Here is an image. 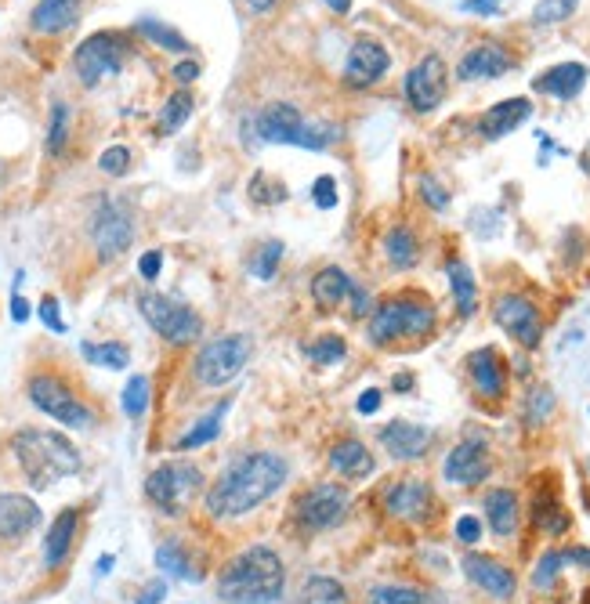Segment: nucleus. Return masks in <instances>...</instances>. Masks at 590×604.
Returning a JSON list of instances; mask_svg holds the SVG:
<instances>
[{"label":"nucleus","instance_id":"obj_19","mask_svg":"<svg viewBox=\"0 0 590 604\" xmlns=\"http://www.w3.org/2000/svg\"><path fill=\"white\" fill-rule=\"evenodd\" d=\"M431 489L417 478H402L384 492V510L399 521H424L431 514Z\"/></svg>","mask_w":590,"mask_h":604},{"label":"nucleus","instance_id":"obj_47","mask_svg":"<svg viewBox=\"0 0 590 604\" xmlns=\"http://www.w3.org/2000/svg\"><path fill=\"white\" fill-rule=\"evenodd\" d=\"M551 413H554L551 387H536L533 395H529V424H543V420H547Z\"/></svg>","mask_w":590,"mask_h":604},{"label":"nucleus","instance_id":"obj_39","mask_svg":"<svg viewBox=\"0 0 590 604\" xmlns=\"http://www.w3.org/2000/svg\"><path fill=\"white\" fill-rule=\"evenodd\" d=\"M305 604H348V594L337 579L315 576L305 583Z\"/></svg>","mask_w":590,"mask_h":604},{"label":"nucleus","instance_id":"obj_26","mask_svg":"<svg viewBox=\"0 0 590 604\" xmlns=\"http://www.w3.org/2000/svg\"><path fill=\"white\" fill-rule=\"evenodd\" d=\"M80 8H84V0H40L29 15V26L44 37H55V33H66L80 19Z\"/></svg>","mask_w":590,"mask_h":604},{"label":"nucleus","instance_id":"obj_10","mask_svg":"<svg viewBox=\"0 0 590 604\" xmlns=\"http://www.w3.org/2000/svg\"><path fill=\"white\" fill-rule=\"evenodd\" d=\"M73 69H77L80 84L98 87L105 76H116L124 69V40L116 33H95L73 51Z\"/></svg>","mask_w":590,"mask_h":604},{"label":"nucleus","instance_id":"obj_12","mask_svg":"<svg viewBox=\"0 0 590 604\" xmlns=\"http://www.w3.org/2000/svg\"><path fill=\"white\" fill-rule=\"evenodd\" d=\"M446 91H449V73L446 62L438 55H424L406 73V102H410L413 113H435L438 105L446 102Z\"/></svg>","mask_w":590,"mask_h":604},{"label":"nucleus","instance_id":"obj_64","mask_svg":"<svg viewBox=\"0 0 590 604\" xmlns=\"http://www.w3.org/2000/svg\"><path fill=\"white\" fill-rule=\"evenodd\" d=\"M583 604H590V590H587V594H583Z\"/></svg>","mask_w":590,"mask_h":604},{"label":"nucleus","instance_id":"obj_6","mask_svg":"<svg viewBox=\"0 0 590 604\" xmlns=\"http://www.w3.org/2000/svg\"><path fill=\"white\" fill-rule=\"evenodd\" d=\"M247 127L254 131V142H272V145H297V149H326L334 142V127H312L301 116V109L290 102H272L265 105L254 120H247Z\"/></svg>","mask_w":590,"mask_h":604},{"label":"nucleus","instance_id":"obj_51","mask_svg":"<svg viewBox=\"0 0 590 604\" xmlns=\"http://www.w3.org/2000/svg\"><path fill=\"white\" fill-rule=\"evenodd\" d=\"M457 539L460 543H467V547L478 543V539H482V521H478L475 514H464V518L457 521Z\"/></svg>","mask_w":590,"mask_h":604},{"label":"nucleus","instance_id":"obj_63","mask_svg":"<svg viewBox=\"0 0 590 604\" xmlns=\"http://www.w3.org/2000/svg\"><path fill=\"white\" fill-rule=\"evenodd\" d=\"M250 8H254V11H268V8H272V0H250Z\"/></svg>","mask_w":590,"mask_h":604},{"label":"nucleus","instance_id":"obj_28","mask_svg":"<svg viewBox=\"0 0 590 604\" xmlns=\"http://www.w3.org/2000/svg\"><path fill=\"white\" fill-rule=\"evenodd\" d=\"M486 521L493 536L511 539L514 529H518V492L514 489H489L486 492Z\"/></svg>","mask_w":590,"mask_h":604},{"label":"nucleus","instance_id":"obj_36","mask_svg":"<svg viewBox=\"0 0 590 604\" xmlns=\"http://www.w3.org/2000/svg\"><path fill=\"white\" fill-rule=\"evenodd\" d=\"M305 355L312 362H319V366H334V362H341L344 355H348V344H344V337H337V333H323L319 340L305 344Z\"/></svg>","mask_w":590,"mask_h":604},{"label":"nucleus","instance_id":"obj_37","mask_svg":"<svg viewBox=\"0 0 590 604\" xmlns=\"http://www.w3.org/2000/svg\"><path fill=\"white\" fill-rule=\"evenodd\" d=\"M370 604H431V597L417 586H373Z\"/></svg>","mask_w":590,"mask_h":604},{"label":"nucleus","instance_id":"obj_40","mask_svg":"<svg viewBox=\"0 0 590 604\" xmlns=\"http://www.w3.org/2000/svg\"><path fill=\"white\" fill-rule=\"evenodd\" d=\"M145 409H149V377H131L124 387V413L131 416V420H142Z\"/></svg>","mask_w":590,"mask_h":604},{"label":"nucleus","instance_id":"obj_46","mask_svg":"<svg viewBox=\"0 0 590 604\" xmlns=\"http://www.w3.org/2000/svg\"><path fill=\"white\" fill-rule=\"evenodd\" d=\"M98 170H102V174H109V178H120V174H127V170H131V149H124V145L105 149L102 160H98Z\"/></svg>","mask_w":590,"mask_h":604},{"label":"nucleus","instance_id":"obj_55","mask_svg":"<svg viewBox=\"0 0 590 604\" xmlns=\"http://www.w3.org/2000/svg\"><path fill=\"white\" fill-rule=\"evenodd\" d=\"M562 554H565V565L590 568V547H569V550H562Z\"/></svg>","mask_w":590,"mask_h":604},{"label":"nucleus","instance_id":"obj_52","mask_svg":"<svg viewBox=\"0 0 590 604\" xmlns=\"http://www.w3.org/2000/svg\"><path fill=\"white\" fill-rule=\"evenodd\" d=\"M163 268V254L160 250H149V254H142V261H138V272H142V279H149L153 283L156 275H160Z\"/></svg>","mask_w":590,"mask_h":604},{"label":"nucleus","instance_id":"obj_57","mask_svg":"<svg viewBox=\"0 0 590 604\" xmlns=\"http://www.w3.org/2000/svg\"><path fill=\"white\" fill-rule=\"evenodd\" d=\"M464 11H478V15H496L500 0H464Z\"/></svg>","mask_w":590,"mask_h":604},{"label":"nucleus","instance_id":"obj_7","mask_svg":"<svg viewBox=\"0 0 590 604\" xmlns=\"http://www.w3.org/2000/svg\"><path fill=\"white\" fill-rule=\"evenodd\" d=\"M200 485H203L200 467H192V463L185 460H171L145 478V496H149V503H153L156 510L178 518L181 510L189 507L192 496L200 492Z\"/></svg>","mask_w":590,"mask_h":604},{"label":"nucleus","instance_id":"obj_60","mask_svg":"<svg viewBox=\"0 0 590 604\" xmlns=\"http://www.w3.org/2000/svg\"><path fill=\"white\" fill-rule=\"evenodd\" d=\"M326 8H334L337 15H348V11H352V0H326Z\"/></svg>","mask_w":590,"mask_h":604},{"label":"nucleus","instance_id":"obj_1","mask_svg":"<svg viewBox=\"0 0 590 604\" xmlns=\"http://www.w3.org/2000/svg\"><path fill=\"white\" fill-rule=\"evenodd\" d=\"M286 467L283 456L276 453H247L232 460L225 471L214 478V485L207 489V510L214 518H239V514H250L254 507L276 496L283 489Z\"/></svg>","mask_w":590,"mask_h":604},{"label":"nucleus","instance_id":"obj_5","mask_svg":"<svg viewBox=\"0 0 590 604\" xmlns=\"http://www.w3.org/2000/svg\"><path fill=\"white\" fill-rule=\"evenodd\" d=\"M435 304L428 297H417V293H399V297H388L373 308L370 319V340L377 348H391L406 337H428L435 330Z\"/></svg>","mask_w":590,"mask_h":604},{"label":"nucleus","instance_id":"obj_41","mask_svg":"<svg viewBox=\"0 0 590 604\" xmlns=\"http://www.w3.org/2000/svg\"><path fill=\"white\" fill-rule=\"evenodd\" d=\"M138 33H145V37L153 40V44H160V48H167V51H189V40L181 37L178 29L160 26V22H153V19L138 22Z\"/></svg>","mask_w":590,"mask_h":604},{"label":"nucleus","instance_id":"obj_58","mask_svg":"<svg viewBox=\"0 0 590 604\" xmlns=\"http://www.w3.org/2000/svg\"><path fill=\"white\" fill-rule=\"evenodd\" d=\"M348 297H352V315H366V312H370V297H366V293H362L355 283H352V293H348Z\"/></svg>","mask_w":590,"mask_h":604},{"label":"nucleus","instance_id":"obj_35","mask_svg":"<svg viewBox=\"0 0 590 604\" xmlns=\"http://www.w3.org/2000/svg\"><path fill=\"white\" fill-rule=\"evenodd\" d=\"M156 565L171 579H200V572H192L189 557H185V550H181L178 543H163V547L156 550Z\"/></svg>","mask_w":590,"mask_h":604},{"label":"nucleus","instance_id":"obj_34","mask_svg":"<svg viewBox=\"0 0 590 604\" xmlns=\"http://www.w3.org/2000/svg\"><path fill=\"white\" fill-rule=\"evenodd\" d=\"M192 95L189 91H178L163 102V113H160V134H178L185 127V120L192 116Z\"/></svg>","mask_w":590,"mask_h":604},{"label":"nucleus","instance_id":"obj_32","mask_svg":"<svg viewBox=\"0 0 590 604\" xmlns=\"http://www.w3.org/2000/svg\"><path fill=\"white\" fill-rule=\"evenodd\" d=\"M221 416H225V406H218L214 413H207L203 420H196V424L185 431V435L178 438V453H192V449H203V445H210L214 438L221 435Z\"/></svg>","mask_w":590,"mask_h":604},{"label":"nucleus","instance_id":"obj_25","mask_svg":"<svg viewBox=\"0 0 590 604\" xmlns=\"http://www.w3.org/2000/svg\"><path fill=\"white\" fill-rule=\"evenodd\" d=\"M587 76H590V69L583 66V62H562V66H554L543 76H536L533 87L540 95L558 98V102H572V98L587 87Z\"/></svg>","mask_w":590,"mask_h":604},{"label":"nucleus","instance_id":"obj_61","mask_svg":"<svg viewBox=\"0 0 590 604\" xmlns=\"http://www.w3.org/2000/svg\"><path fill=\"white\" fill-rule=\"evenodd\" d=\"M395 387H399V391H406V387H413V377H410V373H399V377H395Z\"/></svg>","mask_w":590,"mask_h":604},{"label":"nucleus","instance_id":"obj_49","mask_svg":"<svg viewBox=\"0 0 590 604\" xmlns=\"http://www.w3.org/2000/svg\"><path fill=\"white\" fill-rule=\"evenodd\" d=\"M420 196L428 199V207H435V210H446L449 207V192L442 189V185H438L431 174H424V178H420Z\"/></svg>","mask_w":590,"mask_h":604},{"label":"nucleus","instance_id":"obj_11","mask_svg":"<svg viewBox=\"0 0 590 604\" xmlns=\"http://www.w3.org/2000/svg\"><path fill=\"white\" fill-rule=\"evenodd\" d=\"M352 507V496L341 485H315L297 500V525L305 532H326L337 529Z\"/></svg>","mask_w":590,"mask_h":604},{"label":"nucleus","instance_id":"obj_20","mask_svg":"<svg viewBox=\"0 0 590 604\" xmlns=\"http://www.w3.org/2000/svg\"><path fill=\"white\" fill-rule=\"evenodd\" d=\"M467 377L475 384V391L482 398H504L507 395V366L504 355L496 348H478L467 355Z\"/></svg>","mask_w":590,"mask_h":604},{"label":"nucleus","instance_id":"obj_3","mask_svg":"<svg viewBox=\"0 0 590 604\" xmlns=\"http://www.w3.org/2000/svg\"><path fill=\"white\" fill-rule=\"evenodd\" d=\"M11 456L33 489H48V485L80 471L77 445L58 431H40V427H22L19 435L11 438Z\"/></svg>","mask_w":590,"mask_h":604},{"label":"nucleus","instance_id":"obj_22","mask_svg":"<svg viewBox=\"0 0 590 604\" xmlns=\"http://www.w3.org/2000/svg\"><path fill=\"white\" fill-rule=\"evenodd\" d=\"M464 576L471 579L478 590H486V594L500 597V601L514 597V590H518V579H514L511 568L500 565L496 557H486V554H467L464 557Z\"/></svg>","mask_w":590,"mask_h":604},{"label":"nucleus","instance_id":"obj_43","mask_svg":"<svg viewBox=\"0 0 590 604\" xmlns=\"http://www.w3.org/2000/svg\"><path fill=\"white\" fill-rule=\"evenodd\" d=\"M580 0H540L533 8V22L536 26H554V22H565L576 11Z\"/></svg>","mask_w":590,"mask_h":604},{"label":"nucleus","instance_id":"obj_18","mask_svg":"<svg viewBox=\"0 0 590 604\" xmlns=\"http://www.w3.org/2000/svg\"><path fill=\"white\" fill-rule=\"evenodd\" d=\"M40 507L22 492H0V547H15L29 532H37Z\"/></svg>","mask_w":590,"mask_h":604},{"label":"nucleus","instance_id":"obj_24","mask_svg":"<svg viewBox=\"0 0 590 604\" xmlns=\"http://www.w3.org/2000/svg\"><path fill=\"white\" fill-rule=\"evenodd\" d=\"M77 532H80V507H66L51 521L48 536H44V565L55 572L69 561L73 547H77Z\"/></svg>","mask_w":590,"mask_h":604},{"label":"nucleus","instance_id":"obj_15","mask_svg":"<svg viewBox=\"0 0 590 604\" xmlns=\"http://www.w3.org/2000/svg\"><path fill=\"white\" fill-rule=\"evenodd\" d=\"M493 471V456H489V445L482 438H464L457 449H449L446 463H442V474L446 482L453 485H482Z\"/></svg>","mask_w":590,"mask_h":604},{"label":"nucleus","instance_id":"obj_21","mask_svg":"<svg viewBox=\"0 0 590 604\" xmlns=\"http://www.w3.org/2000/svg\"><path fill=\"white\" fill-rule=\"evenodd\" d=\"M511 69H514L511 51L489 40V44H478V48H471L464 58H460L457 76L464 84H475V80H496V76L511 73Z\"/></svg>","mask_w":590,"mask_h":604},{"label":"nucleus","instance_id":"obj_17","mask_svg":"<svg viewBox=\"0 0 590 604\" xmlns=\"http://www.w3.org/2000/svg\"><path fill=\"white\" fill-rule=\"evenodd\" d=\"M377 438H381V445L388 449L391 460L413 463L420 460V456H428L431 442H435V431L424 424H413V420H391V424H384L381 431H377Z\"/></svg>","mask_w":590,"mask_h":604},{"label":"nucleus","instance_id":"obj_9","mask_svg":"<svg viewBox=\"0 0 590 604\" xmlns=\"http://www.w3.org/2000/svg\"><path fill=\"white\" fill-rule=\"evenodd\" d=\"M138 308H142L145 322H149L171 348H185V344H192V340L203 333L200 315L192 312L189 304H178L171 301V297H163V293H142Z\"/></svg>","mask_w":590,"mask_h":604},{"label":"nucleus","instance_id":"obj_2","mask_svg":"<svg viewBox=\"0 0 590 604\" xmlns=\"http://www.w3.org/2000/svg\"><path fill=\"white\" fill-rule=\"evenodd\" d=\"M286 590L283 557L272 547H247L221 568L218 601L221 604H279Z\"/></svg>","mask_w":590,"mask_h":604},{"label":"nucleus","instance_id":"obj_14","mask_svg":"<svg viewBox=\"0 0 590 604\" xmlns=\"http://www.w3.org/2000/svg\"><path fill=\"white\" fill-rule=\"evenodd\" d=\"M134 239V221L124 207H113V203H102L91 221V243H95L98 261H113L131 246Z\"/></svg>","mask_w":590,"mask_h":604},{"label":"nucleus","instance_id":"obj_42","mask_svg":"<svg viewBox=\"0 0 590 604\" xmlns=\"http://www.w3.org/2000/svg\"><path fill=\"white\" fill-rule=\"evenodd\" d=\"M562 568H565L562 550H547V554H543L540 561H536V568H533V586H536V590H551Z\"/></svg>","mask_w":590,"mask_h":604},{"label":"nucleus","instance_id":"obj_48","mask_svg":"<svg viewBox=\"0 0 590 604\" xmlns=\"http://www.w3.org/2000/svg\"><path fill=\"white\" fill-rule=\"evenodd\" d=\"M312 199H315V207H319V210H334V207H337V181L330 178V174L315 178Z\"/></svg>","mask_w":590,"mask_h":604},{"label":"nucleus","instance_id":"obj_8","mask_svg":"<svg viewBox=\"0 0 590 604\" xmlns=\"http://www.w3.org/2000/svg\"><path fill=\"white\" fill-rule=\"evenodd\" d=\"M250 351H254V344H250L247 333H232V337H218L203 344V351L196 355V384L225 387L243 373V366L250 362Z\"/></svg>","mask_w":590,"mask_h":604},{"label":"nucleus","instance_id":"obj_59","mask_svg":"<svg viewBox=\"0 0 590 604\" xmlns=\"http://www.w3.org/2000/svg\"><path fill=\"white\" fill-rule=\"evenodd\" d=\"M11 319H15V322H26V319H29V304L22 301L19 293L11 297Z\"/></svg>","mask_w":590,"mask_h":604},{"label":"nucleus","instance_id":"obj_44","mask_svg":"<svg viewBox=\"0 0 590 604\" xmlns=\"http://www.w3.org/2000/svg\"><path fill=\"white\" fill-rule=\"evenodd\" d=\"M66 138H69V105L66 102H55L51 109V127H48V152L58 156L66 149Z\"/></svg>","mask_w":590,"mask_h":604},{"label":"nucleus","instance_id":"obj_13","mask_svg":"<svg viewBox=\"0 0 590 604\" xmlns=\"http://www.w3.org/2000/svg\"><path fill=\"white\" fill-rule=\"evenodd\" d=\"M493 319H496V326L504 333H511L522 348H540L543 319H540V308H536L529 297H522V293H507V297H500V301L493 304Z\"/></svg>","mask_w":590,"mask_h":604},{"label":"nucleus","instance_id":"obj_45","mask_svg":"<svg viewBox=\"0 0 590 604\" xmlns=\"http://www.w3.org/2000/svg\"><path fill=\"white\" fill-rule=\"evenodd\" d=\"M283 254H286V246L283 243H265V250L254 257V275L257 279H272L276 275V268H279V261H283Z\"/></svg>","mask_w":590,"mask_h":604},{"label":"nucleus","instance_id":"obj_31","mask_svg":"<svg viewBox=\"0 0 590 604\" xmlns=\"http://www.w3.org/2000/svg\"><path fill=\"white\" fill-rule=\"evenodd\" d=\"M384 257L391 261V268H399V272H406V268H413L420 261V239L413 228L406 225H395L384 236Z\"/></svg>","mask_w":590,"mask_h":604},{"label":"nucleus","instance_id":"obj_54","mask_svg":"<svg viewBox=\"0 0 590 604\" xmlns=\"http://www.w3.org/2000/svg\"><path fill=\"white\" fill-rule=\"evenodd\" d=\"M163 594H167V583H163V579H156V583L145 586V594L138 597V604H160Z\"/></svg>","mask_w":590,"mask_h":604},{"label":"nucleus","instance_id":"obj_62","mask_svg":"<svg viewBox=\"0 0 590 604\" xmlns=\"http://www.w3.org/2000/svg\"><path fill=\"white\" fill-rule=\"evenodd\" d=\"M105 572H113V557H109V554L98 561V576H105Z\"/></svg>","mask_w":590,"mask_h":604},{"label":"nucleus","instance_id":"obj_53","mask_svg":"<svg viewBox=\"0 0 590 604\" xmlns=\"http://www.w3.org/2000/svg\"><path fill=\"white\" fill-rule=\"evenodd\" d=\"M355 409H359L362 416H370V413H377L381 409V391H366V395H359V402H355Z\"/></svg>","mask_w":590,"mask_h":604},{"label":"nucleus","instance_id":"obj_29","mask_svg":"<svg viewBox=\"0 0 590 604\" xmlns=\"http://www.w3.org/2000/svg\"><path fill=\"white\" fill-rule=\"evenodd\" d=\"M348 293H352V279L337 265L323 268V272L312 279V301L319 304V308H341V304L348 301Z\"/></svg>","mask_w":590,"mask_h":604},{"label":"nucleus","instance_id":"obj_16","mask_svg":"<svg viewBox=\"0 0 590 604\" xmlns=\"http://www.w3.org/2000/svg\"><path fill=\"white\" fill-rule=\"evenodd\" d=\"M388 66H391V55L381 40L362 37V40H355L352 51H348V62H344V84L355 87V91L373 87L377 80H384Z\"/></svg>","mask_w":590,"mask_h":604},{"label":"nucleus","instance_id":"obj_33","mask_svg":"<svg viewBox=\"0 0 590 604\" xmlns=\"http://www.w3.org/2000/svg\"><path fill=\"white\" fill-rule=\"evenodd\" d=\"M80 355H84L87 362H95V366H109V369H124L127 362H131V351H127V344H120V340H105V344L84 340V344H80Z\"/></svg>","mask_w":590,"mask_h":604},{"label":"nucleus","instance_id":"obj_56","mask_svg":"<svg viewBox=\"0 0 590 604\" xmlns=\"http://www.w3.org/2000/svg\"><path fill=\"white\" fill-rule=\"evenodd\" d=\"M196 76H200L196 62H178V66H174V80H178V84H192Z\"/></svg>","mask_w":590,"mask_h":604},{"label":"nucleus","instance_id":"obj_23","mask_svg":"<svg viewBox=\"0 0 590 604\" xmlns=\"http://www.w3.org/2000/svg\"><path fill=\"white\" fill-rule=\"evenodd\" d=\"M529 116H533V102H529V98H504V102H496L493 109L482 113L478 134H482L486 142H500V138H507L511 131H518Z\"/></svg>","mask_w":590,"mask_h":604},{"label":"nucleus","instance_id":"obj_4","mask_svg":"<svg viewBox=\"0 0 590 604\" xmlns=\"http://www.w3.org/2000/svg\"><path fill=\"white\" fill-rule=\"evenodd\" d=\"M26 395L29 402L48 413L51 420L66 427L87 431L95 427V406L87 402V395L80 391V380H73L62 366H33L26 377Z\"/></svg>","mask_w":590,"mask_h":604},{"label":"nucleus","instance_id":"obj_50","mask_svg":"<svg viewBox=\"0 0 590 604\" xmlns=\"http://www.w3.org/2000/svg\"><path fill=\"white\" fill-rule=\"evenodd\" d=\"M40 319H44V326H48L51 333H66V322H62V315H58L55 297H44V301H40Z\"/></svg>","mask_w":590,"mask_h":604},{"label":"nucleus","instance_id":"obj_38","mask_svg":"<svg viewBox=\"0 0 590 604\" xmlns=\"http://www.w3.org/2000/svg\"><path fill=\"white\" fill-rule=\"evenodd\" d=\"M250 199L261 203V207H276V203H286V199H290V192H286L283 181L268 178L265 170H261V174L250 178Z\"/></svg>","mask_w":590,"mask_h":604},{"label":"nucleus","instance_id":"obj_27","mask_svg":"<svg viewBox=\"0 0 590 604\" xmlns=\"http://www.w3.org/2000/svg\"><path fill=\"white\" fill-rule=\"evenodd\" d=\"M330 467H334L341 478L348 482H362L373 474V453L359 438H341V442L330 449Z\"/></svg>","mask_w":590,"mask_h":604},{"label":"nucleus","instance_id":"obj_30","mask_svg":"<svg viewBox=\"0 0 590 604\" xmlns=\"http://www.w3.org/2000/svg\"><path fill=\"white\" fill-rule=\"evenodd\" d=\"M446 275H449V290H453V304H457L460 319H471L478 312V283L471 268L464 261H449L446 265Z\"/></svg>","mask_w":590,"mask_h":604}]
</instances>
